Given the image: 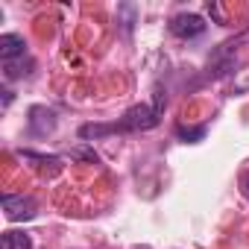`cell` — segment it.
Masks as SVG:
<instances>
[{"instance_id":"8","label":"cell","mask_w":249,"mask_h":249,"mask_svg":"<svg viewBox=\"0 0 249 249\" xmlns=\"http://www.w3.org/2000/svg\"><path fill=\"white\" fill-rule=\"evenodd\" d=\"M120 15H123V30L129 33L132 24H135V6H132V3H123V6H120Z\"/></svg>"},{"instance_id":"5","label":"cell","mask_w":249,"mask_h":249,"mask_svg":"<svg viewBox=\"0 0 249 249\" xmlns=\"http://www.w3.org/2000/svg\"><path fill=\"white\" fill-rule=\"evenodd\" d=\"M3 211H6L9 220H30V217H36V202L30 196L3 194Z\"/></svg>"},{"instance_id":"6","label":"cell","mask_w":249,"mask_h":249,"mask_svg":"<svg viewBox=\"0 0 249 249\" xmlns=\"http://www.w3.org/2000/svg\"><path fill=\"white\" fill-rule=\"evenodd\" d=\"M0 249H33V237L27 231H6L0 240Z\"/></svg>"},{"instance_id":"2","label":"cell","mask_w":249,"mask_h":249,"mask_svg":"<svg viewBox=\"0 0 249 249\" xmlns=\"http://www.w3.org/2000/svg\"><path fill=\"white\" fill-rule=\"evenodd\" d=\"M159 120H161V114L156 108H150L147 103H138V106H132L126 114H123L117 123H111V126H114V132H147V129L159 126Z\"/></svg>"},{"instance_id":"4","label":"cell","mask_w":249,"mask_h":249,"mask_svg":"<svg viewBox=\"0 0 249 249\" xmlns=\"http://www.w3.org/2000/svg\"><path fill=\"white\" fill-rule=\"evenodd\" d=\"M205 27L208 24L199 15H194V12H182V15L170 18V33L179 36V38H196V36L205 33Z\"/></svg>"},{"instance_id":"7","label":"cell","mask_w":249,"mask_h":249,"mask_svg":"<svg viewBox=\"0 0 249 249\" xmlns=\"http://www.w3.org/2000/svg\"><path fill=\"white\" fill-rule=\"evenodd\" d=\"M205 132H208V126H185V123H179V126H176V135H179L185 144H196V141H202Z\"/></svg>"},{"instance_id":"10","label":"cell","mask_w":249,"mask_h":249,"mask_svg":"<svg viewBox=\"0 0 249 249\" xmlns=\"http://www.w3.org/2000/svg\"><path fill=\"white\" fill-rule=\"evenodd\" d=\"M249 91V68H243V76L234 79V94H246Z\"/></svg>"},{"instance_id":"11","label":"cell","mask_w":249,"mask_h":249,"mask_svg":"<svg viewBox=\"0 0 249 249\" xmlns=\"http://www.w3.org/2000/svg\"><path fill=\"white\" fill-rule=\"evenodd\" d=\"M240 191H243V196L249 199V170H246V173L240 176Z\"/></svg>"},{"instance_id":"1","label":"cell","mask_w":249,"mask_h":249,"mask_svg":"<svg viewBox=\"0 0 249 249\" xmlns=\"http://www.w3.org/2000/svg\"><path fill=\"white\" fill-rule=\"evenodd\" d=\"M0 62H3L6 79L27 76L33 68V62L27 59V41L21 36H0Z\"/></svg>"},{"instance_id":"3","label":"cell","mask_w":249,"mask_h":249,"mask_svg":"<svg viewBox=\"0 0 249 249\" xmlns=\"http://www.w3.org/2000/svg\"><path fill=\"white\" fill-rule=\"evenodd\" d=\"M30 135L33 138H44L56 129V111L47 108V106H33L30 108Z\"/></svg>"},{"instance_id":"9","label":"cell","mask_w":249,"mask_h":249,"mask_svg":"<svg viewBox=\"0 0 249 249\" xmlns=\"http://www.w3.org/2000/svg\"><path fill=\"white\" fill-rule=\"evenodd\" d=\"M71 156H73V159H85V161H94V164H97V153H94V150H88V147H76Z\"/></svg>"}]
</instances>
